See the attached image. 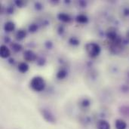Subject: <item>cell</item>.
<instances>
[{
  "label": "cell",
  "instance_id": "obj_3",
  "mask_svg": "<svg viewBox=\"0 0 129 129\" xmlns=\"http://www.w3.org/2000/svg\"><path fill=\"white\" fill-rule=\"evenodd\" d=\"M39 112H40V114L42 116V118L47 122H48L50 124H53V125L56 123V122H57L56 117L54 116V115L50 110L43 108V109H40Z\"/></svg>",
  "mask_w": 129,
  "mask_h": 129
},
{
  "label": "cell",
  "instance_id": "obj_11",
  "mask_svg": "<svg viewBox=\"0 0 129 129\" xmlns=\"http://www.w3.org/2000/svg\"><path fill=\"white\" fill-rule=\"evenodd\" d=\"M76 20L79 23H85L88 22V19L87 17V16H85V14H79L76 18Z\"/></svg>",
  "mask_w": 129,
  "mask_h": 129
},
{
  "label": "cell",
  "instance_id": "obj_15",
  "mask_svg": "<svg viewBox=\"0 0 129 129\" xmlns=\"http://www.w3.org/2000/svg\"><path fill=\"white\" fill-rule=\"evenodd\" d=\"M70 43L73 45H78L79 44V41L77 38L76 37H72L70 39Z\"/></svg>",
  "mask_w": 129,
  "mask_h": 129
},
{
  "label": "cell",
  "instance_id": "obj_4",
  "mask_svg": "<svg viewBox=\"0 0 129 129\" xmlns=\"http://www.w3.org/2000/svg\"><path fill=\"white\" fill-rule=\"evenodd\" d=\"M36 54L31 50H26L23 52V59L27 62H33L36 60Z\"/></svg>",
  "mask_w": 129,
  "mask_h": 129
},
{
  "label": "cell",
  "instance_id": "obj_18",
  "mask_svg": "<svg viewBox=\"0 0 129 129\" xmlns=\"http://www.w3.org/2000/svg\"><path fill=\"white\" fill-rule=\"evenodd\" d=\"M81 104H82V106L83 107H85L86 108V107H88L90 106V101L88 100L85 99V100H83V101L81 103Z\"/></svg>",
  "mask_w": 129,
  "mask_h": 129
},
{
  "label": "cell",
  "instance_id": "obj_5",
  "mask_svg": "<svg viewBox=\"0 0 129 129\" xmlns=\"http://www.w3.org/2000/svg\"><path fill=\"white\" fill-rule=\"evenodd\" d=\"M0 55H1V57L5 58V59L10 57L11 51H10L9 48L6 45H1V48H0Z\"/></svg>",
  "mask_w": 129,
  "mask_h": 129
},
{
  "label": "cell",
  "instance_id": "obj_10",
  "mask_svg": "<svg viewBox=\"0 0 129 129\" xmlns=\"http://www.w3.org/2000/svg\"><path fill=\"white\" fill-rule=\"evenodd\" d=\"M28 70H29V65L26 62H21L18 64V70L20 73H25L28 71Z\"/></svg>",
  "mask_w": 129,
  "mask_h": 129
},
{
  "label": "cell",
  "instance_id": "obj_13",
  "mask_svg": "<svg viewBox=\"0 0 129 129\" xmlns=\"http://www.w3.org/2000/svg\"><path fill=\"white\" fill-rule=\"evenodd\" d=\"M67 71L64 70H60L57 72V78L59 79H64L66 76H67Z\"/></svg>",
  "mask_w": 129,
  "mask_h": 129
},
{
  "label": "cell",
  "instance_id": "obj_19",
  "mask_svg": "<svg viewBox=\"0 0 129 129\" xmlns=\"http://www.w3.org/2000/svg\"><path fill=\"white\" fill-rule=\"evenodd\" d=\"M15 4H16L18 7L22 8L23 5H24V2H23V1H16V2H15Z\"/></svg>",
  "mask_w": 129,
  "mask_h": 129
},
{
  "label": "cell",
  "instance_id": "obj_8",
  "mask_svg": "<svg viewBox=\"0 0 129 129\" xmlns=\"http://www.w3.org/2000/svg\"><path fill=\"white\" fill-rule=\"evenodd\" d=\"M14 29H15V24L12 21H8L4 25V29L6 32H8V33L12 32L14 30Z\"/></svg>",
  "mask_w": 129,
  "mask_h": 129
},
{
  "label": "cell",
  "instance_id": "obj_17",
  "mask_svg": "<svg viewBox=\"0 0 129 129\" xmlns=\"http://www.w3.org/2000/svg\"><path fill=\"white\" fill-rule=\"evenodd\" d=\"M107 36H108V38L113 39V38H115V37H116V33H115V32L111 31L110 29H109V30L107 32Z\"/></svg>",
  "mask_w": 129,
  "mask_h": 129
},
{
  "label": "cell",
  "instance_id": "obj_6",
  "mask_svg": "<svg viewBox=\"0 0 129 129\" xmlns=\"http://www.w3.org/2000/svg\"><path fill=\"white\" fill-rule=\"evenodd\" d=\"M96 128L97 129H110V125L107 120L101 119L98 121L96 124Z\"/></svg>",
  "mask_w": 129,
  "mask_h": 129
},
{
  "label": "cell",
  "instance_id": "obj_2",
  "mask_svg": "<svg viewBox=\"0 0 129 129\" xmlns=\"http://www.w3.org/2000/svg\"><path fill=\"white\" fill-rule=\"evenodd\" d=\"M85 51L90 57H96L101 53V47L95 42H89L85 45Z\"/></svg>",
  "mask_w": 129,
  "mask_h": 129
},
{
  "label": "cell",
  "instance_id": "obj_16",
  "mask_svg": "<svg viewBox=\"0 0 129 129\" xmlns=\"http://www.w3.org/2000/svg\"><path fill=\"white\" fill-rule=\"evenodd\" d=\"M37 29H38V26L36 24H31L29 26V31L31 33H35L36 31H37Z\"/></svg>",
  "mask_w": 129,
  "mask_h": 129
},
{
  "label": "cell",
  "instance_id": "obj_7",
  "mask_svg": "<svg viewBox=\"0 0 129 129\" xmlns=\"http://www.w3.org/2000/svg\"><path fill=\"white\" fill-rule=\"evenodd\" d=\"M115 128L116 129H126L127 123L122 119H117L115 122Z\"/></svg>",
  "mask_w": 129,
  "mask_h": 129
},
{
  "label": "cell",
  "instance_id": "obj_12",
  "mask_svg": "<svg viewBox=\"0 0 129 129\" xmlns=\"http://www.w3.org/2000/svg\"><path fill=\"white\" fill-rule=\"evenodd\" d=\"M26 36V31L25 30H23V29H20L18 30L16 34H15V37L17 40H22Z\"/></svg>",
  "mask_w": 129,
  "mask_h": 129
},
{
  "label": "cell",
  "instance_id": "obj_9",
  "mask_svg": "<svg viewBox=\"0 0 129 129\" xmlns=\"http://www.w3.org/2000/svg\"><path fill=\"white\" fill-rule=\"evenodd\" d=\"M57 18L64 23H69L71 20V17H70V15L66 13H59L57 14Z\"/></svg>",
  "mask_w": 129,
  "mask_h": 129
},
{
  "label": "cell",
  "instance_id": "obj_14",
  "mask_svg": "<svg viewBox=\"0 0 129 129\" xmlns=\"http://www.w3.org/2000/svg\"><path fill=\"white\" fill-rule=\"evenodd\" d=\"M11 47L13 48V50L14 51H20L22 49V47L20 45H19L18 43H13V45H11Z\"/></svg>",
  "mask_w": 129,
  "mask_h": 129
},
{
  "label": "cell",
  "instance_id": "obj_1",
  "mask_svg": "<svg viewBox=\"0 0 129 129\" xmlns=\"http://www.w3.org/2000/svg\"><path fill=\"white\" fill-rule=\"evenodd\" d=\"M45 82L41 76H35L30 81V87L35 91H42L45 88Z\"/></svg>",
  "mask_w": 129,
  "mask_h": 129
}]
</instances>
